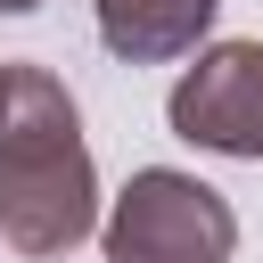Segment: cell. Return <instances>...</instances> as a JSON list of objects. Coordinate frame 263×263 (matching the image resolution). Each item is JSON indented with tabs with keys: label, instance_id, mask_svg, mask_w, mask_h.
<instances>
[{
	"label": "cell",
	"instance_id": "obj_1",
	"mask_svg": "<svg viewBox=\"0 0 263 263\" xmlns=\"http://www.w3.org/2000/svg\"><path fill=\"white\" fill-rule=\"evenodd\" d=\"M99 230V173L82 148V115L49 66H8L0 123V247L25 263H58Z\"/></svg>",
	"mask_w": 263,
	"mask_h": 263
},
{
	"label": "cell",
	"instance_id": "obj_6",
	"mask_svg": "<svg viewBox=\"0 0 263 263\" xmlns=\"http://www.w3.org/2000/svg\"><path fill=\"white\" fill-rule=\"evenodd\" d=\"M0 8H8V16H25V8H41V0H0Z\"/></svg>",
	"mask_w": 263,
	"mask_h": 263
},
{
	"label": "cell",
	"instance_id": "obj_2",
	"mask_svg": "<svg viewBox=\"0 0 263 263\" xmlns=\"http://www.w3.org/2000/svg\"><path fill=\"white\" fill-rule=\"evenodd\" d=\"M107 263H230L238 247V214L222 189H205L197 173L173 164H140L123 181V197L99 222Z\"/></svg>",
	"mask_w": 263,
	"mask_h": 263
},
{
	"label": "cell",
	"instance_id": "obj_5",
	"mask_svg": "<svg viewBox=\"0 0 263 263\" xmlns=\"http://www.w3.org/2000/svg\"><path fill=\"white\" fill-rule=\"evenodd\" d=\"M0 123H8V66H0Z\"/></svg>",
	"mask_w": 263,
	"mask_h": 263
},
{
	"label": "cell",
	"instance_id": "obj_4",
	"mask_svg": "<svg viewBox=\"0 0 263 263\" xmlns=\"http://www.w3.org/2000/svg\"><path fill=\"white\" fill-rule=\"evenodd\" d=\"M222 0H90L99 16V41L123 58V66H164V58H189L205 41Z\"/></svg>",
	"mask_w": 263,
	"mask_h": 263
},
{
	"label": "cell",
	"instance_id": "obj_3",
	"mask_svg": "<svg viewBox=\"0 0 263 263\" xmlns=\"http://www.w3.org/2000/svg\"><path fill=\"white\" fill-rule=\"evenodd\" d=\"M164 115H173V132L189 148L263 164V41H214V49H197V66L173 82Z\"/></svg>",
	"mask_w": 263,
	"mask_h": 263
}]
</instances>
